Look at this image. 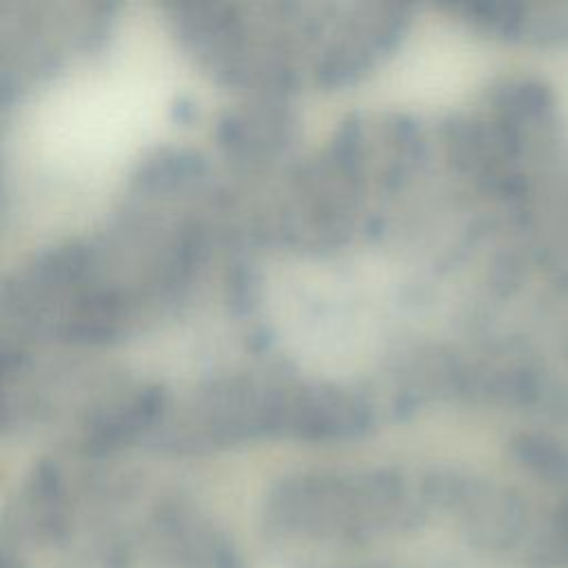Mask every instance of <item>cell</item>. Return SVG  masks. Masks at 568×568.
<instances>
[{
    "label": "cell",
    "instance_id": "obj_1",
    "mask_svg": "<svg viewBox=\"0 0 568 568\" xmlns=\"http://www.w3.org/2000/svg\"><path fill=\"white\" fill-rule=\"evenodd\" d=\"M297 118L286 98L251 95L226 109L215 126L217 144L233 158L257 162L277 155L291 144Z\"/></svg>",
    "mask_w": 568,
    "mask_h": 568
}]
</instances>
